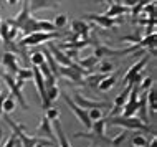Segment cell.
<instances>
[{"instance_id": "cb8c5ba5", "label": "cell", "mask_w": 157, "mask_h": 147, "mask_svg": "<svg viewBox=\"0 0 157 147\" xmlns=\"http://www.w3.org/2000/svg\"><path fill=\"white\" fill-rule=\"evenodd\" d=\"M98 61H99V60H98V58H94V56L91 55V56H88V58H84V60L79 61V65H78V66H81V68H83V70H86V71H91L93 68H96Z\"/></svg>"}, {"instance_id": "6da1fadb", "label": "cell", "mask_w": 157, "mask_h": 147, "mask_svg": "<svg viewBox=\"0 0 157 147\" xmlns=\"http://www.w3.org/2000/svg\"><path fill=\"white\" fill-rule=\"evenodd\" d=\"M106 126H122L126 129H132V131H149V126L144 124L139 117H122V116H111L106 117Z\"/></svg>"}, {"instance_id": "8fae6325", "label": "cell", "mask_w": 157, "mask_h": 147, "mask_svg": "<svg viewBox=\"0 0 157 147\" xmlns=\"http://www.w3.org/2000/svg\"><path fill=\"white\" fill-rule=\"evenodd\" d=\"M83 18L91 20V22L98 23L99 27H103V28H113L114 25H117V23H119V20L108 18V17H104L103 13H86V15H83Z\"/></svg>"}, {"instance_id": "484cf974", "label": "cell", "mask_w": 157, "mask_h": 147, "mask_svg": "<svg viewBox=\"0 0 157 147\" xmlns=\"http://www.w3.org/2000/svg\"><path fill=\"white\" fill-rule=\"evenodd\" d=\"M91 129H93V132L99 134V136H104V131H106V117H101V119L94 121V123L91 124Z\"/></svg>"}, {"instance_id": "83f0119b", "label": "cell", "mask_w": 157, "mask_h": 147, "mask_svg": "<svg viewBox=\"0 0 157 147\" xmlns=\"http://www.w3.org/2000/svg\"><path fill=\"white\" fill-rule=\"evenodd\" d=\"M8 30H10V25H8L7 22L0 23V38L3 40V43H5V45H12L10 40H8Z\"/></svg>"}, {"instance_id": "ba28073f", "label": "cell", "mask_w": 157, "mask_h": 147, "mask_svg": "<svg viewBox=\"0 0 157 147\" xmlns=\"http://www.w3.org/2000/svg\"><path fill=\"white\" fill-rule=\"evenodd\" d=\"M75 104H78L79 107L86 109V111H90V109H101V107H109L108 103H104V101H93V99H86L84 96H81L79 93H75L73 98Z\"/></svg>"}, {"instance_id": "1f68e13d", "label": "cell", "mask_w": 157, "mask_h": 147, "mask_svg": "<svg viewBox=\"0 0 157 147\" xmlns=\"http://www.w3.org/2000/svg\"><path fill=\"white\" fill-rule=\"evenodd\" d=\"M152 86H154V79L152 78H142V81L139 83V91L146 93V91H149Z\"/></svg>"}, {"instance_id": "8992f818", "label": "cell", "mask_w": 157, "mask_h": 147, "mask_svg": "<svg viewBox=\"0 0 157 147\" xmlns=\"http://www.w3.org/2000/svg\"><path fill=\"white\" fill-rule=\"evenodd\" d=\"M147 61H149V55H144L136 65L131 66V68L127 70V73L124 74V78H122V86H131L132 85V79L137 76L139 73H142V70H144V66L147 65Z\"/></svg>"}, {"instance_id": "30bf717a", "label": "cell", "mask_w": 157, "mask_h": 147, "mask_svg": "<svg viewBox=\"0 0 157 147\" xmlns=\"http://www.w3.org/2000/svg\"><path fill=\"white\" fill-rule=\"evenodd\" d=\"M131 88H132V85H131V86H124V89L121 91V94L116 96V99H114V104H113V111L109 112L108 117L121 114L122 107H124V104H126V101H127V96H129V93H131Z\"/></svg>"}, {"instance_id": "4dcf8cb0", "label": "cell", "mask_w": 157, "mask_h": 147, "mask_svg": "<svg viewBox=\"0 0 157 147\" xmlns=\"http://www.w3.org/2000/svg\"><path fill=\"white\" fill-rule=\"evenodd\" d=\"M113 70H114V65L109 61H101L99 66H98V73H101V74H109V73H113Z\"/></svg>"}, {"instance_id": "f546056e", "label": "cell", "mask_w": 157, "mask_h": 147, "mask_svg": "<svg viewBox=\"0 0 157 147\" xmlns=\"http://www.w3.org/2000/svg\"><path fill=\"white\" fill-rule=\"evenodd\" d=\"M151 2H154V0H139V2L132 7V15H134V18H137L139 13L144 10V7H146L147 3H151Z\"/></svg>"}, {"instance_id": "b9f144b4", "label": "cell", "mask_w": 157, "mask_h": 147, "mask_svg": "<svg viewBox=\"0 0 157 147\" xmlns=\"http://www.w3.org/2000/svg\"><path fill=\"white\" fill-rule=\"evenodd\" d=\"M3 99H5V96H3V94H0V116L3 114V111H2V104H3Z\"/></svg>"}, {"instance_id": "bcb514c9", "label": "cell", "mask_w": 157, "mask_h": 147, "mask_svg": "<svg viewBox=\"0 0 157 147\" xmlns=\"http://www.w3.org/2000/svg\"><path fill=\"white\" fill-rule=\"evenodd\" d=\"M91 147H96V145H91Z\"/></svg>"}, {"instance_id": "836d02e7", "label": "cell", "mask_w": 157, "mask_h": 147, "mask_svg": "<svg viewBox=\"0 0 157 147\" xmlns=\"http://www.w3.org/2000/svg\"><path fill=\"white\" fill-rule=\"evenodd\" d=\"M58 116H60V111H58L56 107H48V109H46L45 117H46L48 121H55V119H58Z\"/></svg>"}, {"instance_id": "52a82bcc", "label": "cell", "mask_w": 157, "mask_h": 147, "mask_svg": "<svg viewBox=\"0 0 157 147\" xmlns=\"http://www.w3.org/2000/svg\"><path fill=\"white\" fill-rule=\"evenodd\" d=\"M30 17H32V15H30V0H25L22 10H20V13L17 15V18L7 20V23L10 25V27L17 28V30H22V28L25 27V23L30 20Z\"/></svg>"}, {"instance_id": "f1b7e54d", "label": "cell", "mask_w": 157, "mask_h": 147, "mask_svg": "<svg viewBox=\"0 0 157 147\" xmlns=\"http://www.w3.org/2000/svg\"><path fill=\"white\" fill-rule=\"evenodd\" d=\"M30 63H32V66H40V65H43V63H45L43 53H41V51L32 53V55H30Z\"/></svg>"}, {"instance_id": "e0dca14e", "label": "cell", "mask_w": 157, "mask_h": 147, "mask_svg": "<svg viewBox=\"0 0 157 147\" xmlns=\"http://www.w3.org/2000/svg\"><path fill=\"white\" fill-rule=\"evenodd\" d=\"M119 74H121V70H119V71H114V73H109L108 76H106L103 81L98 85V89H99L101 93H106V91H109L114 85H116V81H117V78H119Z\"/></svg>"}, {"instance_id": "8d00e7d4", "label": "cell", "mask_w": 157, "mask_h": 147, "mask_svg": "<svg viewBox=\"0 0 157 147\" xmlns=\"http://www.w3.org/2000/svg\"><path fill=\"white\" fill-rule=\"evenodd\" d=\"M88 116H90L91 121H98L103 117V112H101V109H90L88 111Z\"/></svg>"}, {"instance_id": "9a60e30c", "label": "cell", "mask_w": 157, "mask_h": 147, "mask_svg": "<svg viewBox=\"0 0 157 147\" xmlns=\"http://www.w3.org/2000/svg\"><path fill=\"white\" fill-rule=\"evenodd\" d=\"M71 28H73V33L78 36H81L83 40H88L90 38V25L83 20H73L71 22Z\"/></svg>"}, {"instance_id": "7bdbcfd3", "label": "cell", "mask_w": 157, "mask_h": 147, "mask_svg": "<svg viewBox=\"0 0 157 147\" xmlns=\"http://www.w3.org/2000/svg\"><path fill=\"white\" fill-rule=\"evenodd\" d=\"M155 144H157V139H155V137H154V139L151 141V144H147L146 147H155Z\"/></svg>"}, {"instance_id": "7402d4cb", "label": "cell", "mask_w": 157, "mask_h": 147, "mask_svg": "<svg viewBox=\"0 0 157 147\" xmlns=\"http://www.w3.org/2000/svg\"><path fill=\"white\" fill-rule=\"evenodd\" d=\"M108 76V74H101V73H98V74H88L86 79H84V85H90L91 88H98V85H99L103 79Z\"/></svg>"}, {"instance_id": "d590c367", "label": "cell", "mask_w": 157, "mask_h": 147, "mask_svg": "<svg viewBox=\"0 0 157 147\" xmlns=\"http://www.w3.org/2000/svg\"><path fill=\"white\" fill-rule=\"evenodd\" d=\"M132 142H134V145L136 147H146L147 144H149V142H147V139L144 136H134V139H132Z\"/></svg>"}, {"instance_id": "9c48e42d", "label": "cell", "mask_w": 157, "mask_h": 147, "mask_svg": "<svg viewBox=\"0 0 157 147\" xmlns=\"http://www.w3.org/2000/svg\"><path fill=\"white\" fill-rule=\"evenodd\" d=\"M81 137L93 141V145H96V147L111 145V139H109V137L99 136V134H96V132H75L73 134V139H81Z\"/></svg>"}, {"instance_id": "e575fe53", "label": "cell", "mask_w": 157, "mask_h": 147, "mask_svg": "<svg viewBox=\"0 0 157 147\" xmlns=\"http://www.w3.org/2000/svg\"><path fill=\"white\" fill-rule=\"evenodd\" d=\"M66 23H68V18H66V15H58L56 18H55V22H53L55 28H63Z\"/></svg>"}, {"instance_id": "d6986e66", "label": "cell", "mask_w": 157, "mask_h": 147, "mask_svg": "<svg viewBox=\"0 0 157 147\" xmlns=\"http://www.w3.org/2000/svg\"><path fill=\"white\" fill-rule=\"evenodd\" d=\"M131 8H127L124 5H121V3H117V2H113L111 5H109V8L104 12V17H108V18H114V17H119V15H124L127 13Z\"/></svg>"}, {"instance_id": "ab89813d", "label": "cell", "mask_w": 157, "mask_h": 147, "mask_svg": "<svg viewBox=\"0 0 157 147\" xmlns=\"http://www.w3.org/2000/svg\"><path fill=\"white\" fill-rule=\"evenodd\" d=\"M137 2H139V0H122L121 5H124V7H127V8H132Z\"/></svg>"}, {"instance_id": "4fadbf2b", "label": "cell", "mask_w": 157, "mask_h": 147, "mask_svg": "<svg viewBox=\"0 0 157 147\" xmlns=\"http://www.w3.org/2000/svg\"><path fill=\"white\" fill-rule=\"evenodd\" d=\"M48 51H50V55L53 56V60L56 61L60 66H71V65H73V61H71L70 58H66V55L63 53L61 50L56 47V45L50 43V45H48Z\"/></svg>"}, {"instance_id": "5bb4252c", "label": "cell", "mask_w": 157, "mask_h": 147, "mask_svg": "<svg viewBox=\"0 0 157 147\" xmlns=\"http://www.w3.org/2000/svg\"><path fill=\"white\" fill-rule=\"evenodd\" d=\"M141 96H137V114L139 119L142 121L144 124H147V119H149V109H147V91L146 93H139Z\"/></svg>"}, {"instance_id": "7a4b0ae2", "label": "cell", "mask_w": 157, "mask_h": 147, "mask_svg": "<svg viewBox=\"0 0 157 147\" xmlns=\"http://www.w3.org/2000/svg\"><path fill=\"white\" fill-rule=\"evenodd\" d=\"M56 36H58L56 32H35V33H28V35H25L23 38L18 41L17 47L25 50L27 47H33V45L45 43V41L53 40V38H56Z\"/></svg>"}, {"instance_id": "ee69618b", "label": "cell", "mask_w": 157, "mask_h": 147, "mask_svg": "<svg viewBox=\"0 0 157 147\" xmlns=\"http://www.w3.org/2000/svg\"><path fill=\"white\" fill-rule=\"evenodd\" d=\"M8 3H10V5H17V3H18V0H8Z\"/></svg>"}, {"instance_id": "f35d334b", "label": "cell", "mask_w": 157, "mask_h": 147, "mask_svg": "<svg viewBox=\"0 0 157 147\" xmlns=\"http://www.w3.org/2000/svg\"><path fill=\"white\" fill-rule=\"evenodd\" d=\"M65 55H66V58H70V60H73V58H76V56H78V50H66V51H65Z\"/></svg>"}, {"instance_id": "d6a6232c", "label": "cell", "mask_w": 157, "mask_h": 147, "mask_svg": "<svg viewBox=\"0 0 157 147\" xmlns=\"http://www.w3.org/2000/svg\"><path fill=\"white\" fill-rule=\"evenodd\" d=\"M126 139H127V134L126 132H121V134H117L116 137H113V139H111V145L113 147H119Z\"/></svg>"}, {"instance_id": "ac0fdd59", "label": "cell", "mask_w": 157, "mask_h": 147, "mask_svg": "<svg viewBox=\"0 0 157 147\" xmlns=\"http://www.w3.org/2000/svg\"><path fill=\"white\" fill-rule=\"evenodd\" d=\"M53 129H55V134H56L55 137H58V142H56L58 147H71L70 142H68L66 134H65V131H63V127H61V123L58 119L53 121Z\"/></svg>"}, {"instance_id": "603a6c76", "label": "cell", "mask_w": 157, "mask_h": 147, "mask_svg": "<svg viewBox=\"0 0 157 147\" xmlns=\"http://www.w3.org/2000/svg\"><path fill=\"white\" fill-rule=\"evenodd\" d=\"M147 101H149L151 114H152V117H154L155 116V107H157V94H155V88L154 86L147 91Z\"/></svg>"}, {"instance_id": "f6af8a7d", "label": "cell", "mask_w": 157, "mask_h": 147, "mask_svg": "<svg viewBox=\"0 0 157 147\" xmlns=\"http://www.w3.org/2000/svg\"><path fill=\"white\" fill-rule=\"evenodd\" d=\"M2 139H3V129L0 127V144H2Z\"/></svg>"}, {"instance_id": "f907efd6", "label": "cell", "mask_w": 157, "mask_h": 147, "mask_svg": "<svg viewBox=\"0 0 157 147\" xmlns=\"http://www.w3.org/2000/svg\"><path fill=\"white\" fill-rule=\"evenodd\" d=\"M36 147H38V145H36Z\"/></svg>"}, {"instance_id": "d4e9b609", "label": "cell", "mask_w": 157, "mask_h": 147, "mask_svg": "<svg viewBox=\"0 0 157 147\" xmlns=\"http://www.w3.org/2000/svg\"><path fill=\"white\" fill-rule=\"evenodd\" d=\"M15 99H13V96H5V99H3V104H2V111H3V114H10L12 111L15 109Z\"/></svg>"}, {"instance_id": "c3c4849f", "label": "cell", "mask_w": 157, "mask_h": 147, "mask_svg": "<svg viewBox=\"0 0 157 147\" xmlns=\"http://www.w3.org/2000/svg\"><path fill=\"white\" fill-rule=\"evenodd\" d=\"M0 23H2V22H0Z\"/></svg>"}, {"instance_id": "7dc6e473", "label": "cell", "mask_w": 157, "mask_h": 147, "mask_svg": "<svg viewBox=\"0 0 157 147\" xmlns=\"http://www.w3.org/2000/svg\"><path fill=\"white\" fill-rule=\"evenodd\" d=\"M55 147H58V145H55Z\"/></svg>"}, {"instance_id": "5b68a950", "label": "cell", "mask_w": 157, "mask_h": 147, "mask_svg": "<svg viewBox=\"0 0 157 147\" xmlns=\"http://www.w3.org/2000/svg\"><path fill=\"white\" fill-rule=\"evenodd\" d=\"M61 96H63V99H65V103L70 106V109L75 112V116L79 119V123H83L84 124V127L86 129H91V124H93V121L90 119V116H88V111L86 109H83V107H79L78 104H75V101L70 98L66 93H61Z\"/></svg>"}, {"instance_id": "277c9868", "label": "cell", "mask_w": 157, "mask_h": 147, "mask_svg": "<svg viewBox=\"0 0 157 147\" xmlns=\"http://www.w3.org/2000/svg\"><path fill=\"white\" fill-rule=\"evenodd\" d=\"M56 28H55V25L52 22H46V20H36L30 17V20H28L27 23H25V27L22 28V32L25 35H28V33H35V32H55Z\"/></svg>"}, {"instance_id": "ffe728a7", "label": "cell", "mask_w": 157, "mask_h": 147, "mask_svg": "<svg viewBox=\"0 0 157 147\" xmlns=\"http://www.w3.org/2000/svg\"><path fill=\"white\" fill-rule=\"evenodd\" d=\"M58 0H30V10L36 12L40 8H56Z\"/></svg>"}, {"instance_id": "3957f363", "label": "cell", "mask_w": 157, "mask_h": 147, "mask_svg": "<svg viewBox=\"0 0 157 147\" xmlns=\"http://www.w3.org/2000/svg\"><path fill=\"white\" fill-rule=\"evenodd\" d=\"M0 78L2 79H5V83H7V86L10 88V91H12V96H15L17 101H18V104L22 106L25 111L28 109V104H27V101L23 99V94H22V86L25 85V81H20V79H15L13 76H10V74H7V73H0Z\"/></svg>"}, {"instance_id": "7c38bea8", "label": "cell", "mask_w": 157, "mask_h": 147, "mask_svg": "<svg viewBox=\"0 0 157 147\" xmlns=\"http://www.w3.org/2000/svg\"><path fill=\"white\" fill-rule=\"evenodd\" d=\"M36 134L40 137H43V139L53 142V144H56V137H55V134H53L52 124H50V121L46 119V117L41 119V123H40V126H38V129H36Z\"/></svg>"}, {"instance_id": "74e56055", "label": "cell", "mask_w": 157, "mask_h": 147, "mask_svg": "<svg viewBox=\"0 0 157 147\" xmlns=\"http://www.w3.org/2000/svg\"><path fill=\"white\" fill-rule=\"evenodd\" d=\"M15 142H17V137L13 136V134H12V136L5 141V144H3L2 147H15Z\"/></svg>"}, {"instance_id": "44dd1931", "label": "cell", "mask_w": 157, "mask_h": 147, "mask_svg": "<svg viewBox=\"0 0 157 147\" xmlns=\"http://www.w3.org/2000/svg\"><path fill=\"white\" fill-rule=\"evenodd\" d=\"M139 50H144V48H155V32L154 33H149L146 35L142 40H139V43L136 45Z\"/></svg>"}, {"instance_id": "60d3db41", "label": "cell", "mask_w": 157, "mask_h": 147, "mask_svg": "<svg viewBox=\"0 0 157 147\" xmlns=\"http://www.w3.org/2000/svg\"><path fill=\"white\" fill-rule=\"evenodd\" d=\"M17 32H18V30H17V28L10 27V30H8V40H10V43H12V41H13V38L17 36Z\"/></svg>"}, {"instance_id": "2e32d148", "label": "cell", "mask_w": 157, "mask_h": 147, "mask_svg": "<svg viewBox=\"0 0 157 147\" xmlns=\"http://www.w3.org/2000/svg\"><path fill=\"white\" fill-rule=\"evenodd\" d=\"M0 63H3V66L7 68V74L13 76L18 71V65H17V56L13 53H3V58L0 60Z\"/></svg>"}, {"instance_id": "4316f807", "label": "cell", "mask_w": 157, "mask_h": 147, "mask_svg": "<svg viewBox=\"0 0 157 147\" xmlns=\"http://www.w3.org/2000/svg\"><path fill=\"white\" fill-rule=\"evenodd\" d=\"M17 79L20 81H27V79L33 78V73H32V68H18V71L15 73Z\"/></svg>"}, {"instance_id": "681fc988", "label": "cell", "mask_w": 157, "mask_h": 147, "mask_svg": "<svg viewBox=\"0 0 157 147\" xmlns=\"http://www.w3.org/2000/svg\"><path fill=\"white\" fill-rule=\"evenodd\" d=\"M134 147H136V145H134Z\"/></svg>"}]
</instances>
